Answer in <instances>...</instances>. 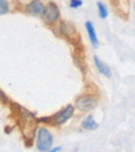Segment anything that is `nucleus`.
<instances>
[{
  "label": "nucleus",
  "instance_id": "f257e3e1",
  "mask_svg": "<svg viewBox=\"0 0 135 152\" xmlns=\"http://www.w3.org/2000/svg\"><path fill=\"white\" fill-rule=\"evenodd\" d=\"M21 122H22V134L26 140L31 141L34 137L36 130V122L34 120V116L28 111L23 110L21 113Z\"/></svg>",
  "mask_w": 135,
  "mask_h": 152
},
{
  "label": "nucleus",
  "instance_id": "20e7f679",
  "mask_svg": "<svg viewBox=\"0 0 135 152\" xmlns=\"http://www.w3.org/2000/svg\"><path fill=\"white\" fill-rule=\"evenodd\" d=\"M43 19L47 24H53L59 18V10L57 5L53 2H49L45 7V10L43 12Z\"/></svg>",
  "mask_w": 135,
  "mask_h": 152
},
{
  "label": "nucleus",
  "instance_id": "7ed1b4c3",
  "mask_svg": "<svg viewBox=\"0 0 135 152\" xmlns=\"http://www.w3.org/2000/svg\"><path fill=\"white\" fill-rule=\"evenodd\" d=\"M98 104V99L94 95H83L77 98L76 100V107L82 112H89L95 109Z\"/></svg>",
  "mask_w": 135,
  "mask_h": 152
},
{
  "label": "nucleus",
  "instance_id": "f8f14e48",
  "mask_svg": "<svg viewBox=\"0 0 135 152\" xmlns=\"http://www.w3.org/2000/svg\"><path fill=\"white\" fill-rule=\"evenodd\" d=\"M8 12V3L6 0H0V15L3 16Z\"/></svg>",
  "mask_w": 135,
  "mask_h": 152
},
{
  "label": "nucleus",
  "instance_id": "9b49d317",
  "mask_svg": "<svg viewBox=\"0 0 135 152\" xmlns=\"http://www.w3.org/2000/svg\"><path fill=\"white\" fill-rule=\"evenodd\" d=\"M97 6H98V10H99V16L101 19H105L108 16V10H107L105 4L101 1L97 2Z\"/></svg>",
  "mask_w": 135,
  "mask_h": 152
},
{
  "label": "nucleus",
  "instance_id": "6e6552de",
  "mask_svg": "<svg viewBox=\"0 0 135 152\" xmlns=\"http://www.w3.org/2000/svg\"><path fill=\"white\" fill-rule=\"evenodd\" d=\"M60 29H61V33L65 36H67L68 38H70V39H74L76 36H78L77 35L76 29H75L74 26H73L72 24H70V23L61 22Z\"/></svg>",
  "mask_w": 135,
  "mask_h": 152
},
{
  "label": "nucleus",
  "instance_id": "dca6fc26",
  "mask_svg": "<svg viewBox=\"0 0 135 152\" xmlns=\"http://www.w3.org/2000/svg\"><path fill=\"white\" fill-rule=\"evenodd\" d=\"M134 8H135V5H134Z\"/></svg>",
  "mask_w": 135,
  "mask_h": 152
},
{
  "label": "nucleus",
  "instance_id": "4468645a",
  "mask_svg": "<svg viewBox=\"0 0 135 152\" xmlns=\"http://www.w3.org/2000/svg\"><path fill=\"white\" fill-rule=\"evenodd\" d=\"M51 117H43V118L38 119V122H45V123H50Z\"/></svg>",
  "mask_w": 135,
  "mask_h": 152
},
{
  "label": "nucleus",
  "instance_id": "f03ea898",
  "mask_svg": "<svg viewBox=\"0 0 135 152\" xmlns=\"http://www.w3.org/2000/svg\"><path fill=\"white\" fill-rule=\"evenodd\" d=\"M53 144V137L47 128L41 127L38 132V140H36V148L38 151H49Z\"/></svg>",
  "mask_w": 135,
  "mask_h": 152
},
{
  "label": "nucleus",
  "instance_id": "ddd939ff",
  "mask_svg": "<svg viewBox=\"0 0 135 152\" xmlns=\"http://www.w3.org/2000/svg\"><path fill=\"white\" fill-rule=\"evenodd\" d=\"M80 5H82V1L81 0H71L70 1V7L77 8Z\"/></svg>",
  "mask_w": 135,
  "mask_h": 152
},
{
  "label": "nucleus",
  "instance_id": "1a4fd4ad",
  "mask_svg": "<svg viewBox=\"0 0 135 152\" xmlns=\"http://www.w3.org/2000/svg\"><path fill=\"white\" fill-rule=\"evenodd\" d=\"M94 62H95L96 67H97V69L99 70L100 74L104 75V76H106V77H110L111 76L110 68H109L108 66H107L106 64L104 63V62H102L101 60H100L99 57H98V56H94Z\"/></svg>",
  "mask_w": 135,
  "mask_h": 152
},
{
  "label": "nucleus",
  "instance_id": "39448f33",
  "mask_svg": "<svg viewBox=\"0 0 135 152\" xmlns=\"http://www.w3.org/2000/svg\"><path fill=\"white\" fill-rule=\"evenodd\" d=\"M73 114H74V107L72 104H68L63 110H61L60 112L56 114L54 118L55 124H57V125L63 124L73 116Z\"/></svg>",
  "mask_w": 135,
  "mask_h": 152
},
{
  "label": "nucleus",
  "instance_id": "423d86ee",
  "mask_svg": "<svg viewBox=\"0 0 135 152\" xmlns=\"http://www.w3.org/2000/svg\"><path fill=\"white\" fill-rule=\"evenodd\" d=\"M45 10V6L42 3L41 0H32L29 4H27L25 7V12L26 14L32 15V16H38V15H43Z\"/></svg>",
  "mask_w": 135,
  "mask_h": 152
},
{
  "label": "nucleus",
  "instance_id": "9d476101",
  "mask_svg": "<svg viewBox=\"0 0 135 152\" xmlns=\"http://www.w3.org/2000/svg\"><path fill=\"white\" fill-rule=\"evenodd\" d=\"M81 126H82L84 129L86 130H95L98 128V123L96 122L95 120H94L93 116H87L86 118L84 119V120L82 121V123H81Z\"/></svg>",
  "mask_w": 135,
  "mask_h": 152
},
{
  "label": "nucleus",
  "instance_id": "0eeeda50",
  "mask_svg": "<svg viewBox=\"0 0 135 152\" xmlns=\"http://www.w3.org/2000/svg\"><path fill=\"white\" fill-rule=\"evenodd\" d=\"M85 28H86L87 33H89L91 46L94 47V49H98V47H99V40H98L97 34H96V30H95V27H94L93 23L87 21V22L85 23Z\"/></svg>",
  "mask_w": 135,
  "mask_h": 152
},
{
  "label": "nucleus",
  "instance_id": "2eb2a0df",
  "mask_svg": "<svg viewBox=\"0 0 135 152\" xmlns=\"http://www.w3.org/2000/svg\"><path fill=\"white\" fill-rule=\"evenodd\" d=\"M61 150V147H56V148L54 149H51V152H56V151H60Z\"/></svg>",
  "mask_w": 135,
  "mask_h": 152
}]
</instances>
